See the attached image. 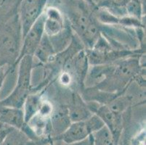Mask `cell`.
Masks as SVG:
<instances>
[{
  "label": "cell",
  "mask_w": 146,
  "mask_h": 145,
  "mask_svg": "<svg viewBox=\"0 0 146 145\" xmlns=\"http://www.w3.org/2000/svg\"><path fill=\"white\" fill-rule=\"evenodd\" d=\"M88 58L85 49L76 53L70 60L68 61L62 70H67L72 75L74 82L77 83L82 91L84 88V81L90 69Z\"/></svg>",
  "instance_id": "7"
},
{
  "label": "cell",
  "mask_w": 146,
  "mask_h": 145,
  "mask_svg": "<svg viewBox=\"0 0 146 145\" xmlns=\"http://www.w3.org/2000/svg\"><path fill=\"white\" fill-rule=\"evenodd\" d=\"M90 136L93 145H114L116 142L112 134L106 126L94 132Z\"/></svg>",
  "instance_id": "14"
},
{
  "label": "cell",
  "mask_w": 146,
  "mask_h": 145,
  "mask_svg": "<svg viewBox=\"0 0 146 145\" xmlns=\"http://www.w3.org/2000/svg\"><path fill=\"white\" fill-rule=\"evenodd\" d=\"M55 54L56 52L53 46L51 39L50 37L44 34L34 52V58H36L37 60L42 65H47L52 62Z\"/></svg>",
  "instance_id": "12"
},
{
  "label": "cell",
  "mask_w": 146,
  "mask_h": 145,
  "mask_svg": "<svg viewBox=\"0 0 146 145\" xmlns=\"http://www.w3.org/2000/svg\"><path fill=\"white\" fill-rule=\"evenodd\" d=\"M14 129V128L6 124L0 123V145H2L9 133Z\"/></svg>",
  "instance_id": "21"
},
{
  "label": "cell",
  "mask_w": 146,
  "mask_h": 145,
  "mask_svg": "<svg viewBox=\"0 0 146 145\" xmlns=\"http://www.w3.org/2000/svg\"><path fill=\"white\" fill-rule=\"evenodd\" d=\"M46 3L47 0H23L21 2L18 20L22 38L43 14Z\"/></svg>",
  "instance_id": "4"
},
{
  "label": "cell",
  "mask_w": 146,
  "mask_h": 145,
  "mask_svg": "<svg viewBox=\"0 0 146 145\" xmlns=\"http://www.w3.org/2000/svg\"><path fill=\"white\" fill-rule=\"evenodd\" d=\"M71 123V121L67 106L62 105L57 109L54 108L50 118V125L54 132L60 136L67 129Z\"/></svg>",
  "instance_id": "11"
},
{
  "label": "cell",
  "mask_w": 146,
  "mask_h": 145,
  "mask_svg": "<svg viewBox=\"0 0 146 145\" xmlns=\"http://www.w3.org/2000/svg\"><path fill=\"white\" fill-rule=\"evenodd\" d=\"M15 68V66H0V91L2 89L7 75Z\"/></svg>",
  "instance_id": "20"
},
{
  "label": "cell",
  "mask_w": 146,
  "mask_h": 145,
  "mask_svg": "<svg viewBox=\"0 0 146 145\" xmlns=\"http://www.w3.org/2000/svg\"><path fill=\"white\" fill-rule=\"evenodd\" d=\"M43 93L36 92L34 91L28 95L26 99L23 106V111L24 113L25 122L29 123L33 117L38 114L43 100Z\"/></svg>",
  "instance_id": "13"
},
{
  "label": "cell",
  "mask_w": 146,
  "mask_h": 145,
  "mask_svg": "<svg viewBox=\"0 0 146 145\" xmlns=\"http://www.w3.org/2000/svg\"><path fill=\"white\" fill-rule=\"evenodd\" d=\"M58 81H59L60 84L63 85V86H66V87L71 86L74 82V79L71 73L67 70H62V72L60 73Z\"/></svg>",
  "instance_id": "19"
},
{
  "label": "cell",
  "mask_w": 146,
  "mask_h": 145,
  "mask_svg": "<svg viewBox=\"0 0 146 145\" xmlns=\"http://www.w3.org/2000/svg\"><path fill=\"white\" fill-rule=\"evenodd\" d=\"M127 14L131 18L140 20L142 16V7L139 0H130L126 6Z\"/></svg>",
  "instance_id": "16"
},
{
  "label": "cell",
  "mask_w": 146,
  "mask_h": 145,
  "mask_svg": "<svg viewBox=\"0 0 146 145\" xmlns=\"http://www.w3.org/2000/svg\"><path fill=\"white\" fill-rule=\"evenodd\" d=\"M44 35V15L40 16V18L37 20L36 22L29 29L27 34L22 38L21 51L19 57L16 62L24 56L30 55L34 57L36 48L40 44L42 38Z\"/></svg>",
  "instance_id": "6"
},
{
  "label": "cell",
  "mask_w": 146,
  "mask_h": 145,
  "mask_svg": "<svg viewBox=\"0 0 146 145\" xmlns=\"http://www.w3.org/2000/svg\"><path fill=\"white\" fill-rule=\"evenodd\" d=\"M16 85L9 95L0 99V105L22 108L26 99L32 92V72L34 68V57H23L17 63Z\"/></svg>",
  "instance_id": "1"
},
{
  "label": "cell",
  "mask_w": 146,
  "mask_h": 145,
  "mask_svg": "<svg viewBox=\"0 0 146 145\" xmlns=\"http://www.w3.org/2000/svg\"><path fill=\"white\" fill-rule=\"evenodd\" d=\"M105 126L102 120L93 114L84 121L72 122L60 135L61 139L67 144L78 143L88 139L92 134Z\"/></svg>",
  "instance_id": "3"
},
{
  "label": "cell",
  "mask_w": 146,
  "mask_h": 145,
  "mask_svg": "<svg viewBox=\"0 0 146 145\" xmlns=\"http://www.w3.org/2000/svg\"><path fill=\"white\" fill-rule=\"evenodd\" d=\"M26 141V136L23 131L14 128L7 136L2 145H24Z\"/></svg>",
  "instance_id": "15"
},
{
  "label": "cell",
  "mask_w": 146,
  "mask_h": 145,
  "mask_svg": "<svg viewBox=\"0 0 146 145\" xmlns=\"http://www.w3.org/2000/svg\"><path fill=\"white\" fill-rule=\"evenodd\" d=\"M85 1H87V2H92L93 0H85Z\"/></svg>",
  "instance_id": "22"
},
{
  "label": "cell",
  "mask_w": 146,
  "mask_h": 145,
  "mask_svg": "<svg viewBox=\"0 0 146 145\" xmlns=\"http://www.w3.org/2000/svg\"><path fill=\"white\" fill-rule=\"evenodd\" d=\"M44 34L54 38L66 29V21L63 14L56 7H48L44 13Z\"/></svg>",
  "instance_id": "8"
},
{
  "label": "cell",
  "mask_w": 146,
  "mask_h": 145,
  "mask_svg": "<svg viewBox=\"0 0 146 145\" xmlns=\"http://www.w3.org/2000/svg\"><path fill=\"white\" fill-rule=\"evenodd\" d=\"M0 123L24 131L27 126L22 108L7 107L0 105Z\"/></svg>",
  "instance_id": "10"
},
{
  "label": "cell",
  "mask_w": 146,
  "mask_h": 145,
  "mask_svg": "<svg viewBox=\"0 0 146 145\" xmlns=\"http://www.w3.org/2000/svg\"><path fill=\"white\" fill-rule=\"evenodd\" d=\"M88 106L91 111L102 120L105 126L112 134L115 142H117L123 126L122 114L113 111L106 105H100L95 102H90Z\"/></svg>",
  "instance_id": "5"
},
{
  "label": "cell",
  "mask_w": 146,
  "mask_h": 145,
  "mask_svg": "<svg viewBox=\"0 0 146 145\" xmlns=\"http://www.w3.org/2000/svg\"><path fill=\"white\" fill-rule=\"evenodd\" d=\"M129 1L130 0H103L100 5L106 7L108 9L116 10L117 12L121 11L123 13V11L126 10V6Z\"/></svg>",
  "instance_id": "17"
},
{
  "label": "cell",
  "mask_w": 146,
  "mask_h": 145,
  "mask_svg": "<svg viewBox=\"0 0 146 145\" xmlns=\"http://www.w3.org/2000/svg\"><path fill=\"white\" fill-rule=\"evenodd\" d=\"M53 110H54V107H53L52 103L50 101L43 99L38 115L43 118H50L53 113Z\"/></svg>",
  "instance_id": "18"
},
{
  "label": "cell",
  "mask_w": 146,
  "mask_h": 145,
  "mask_svg": "<svg viewBox=\"0 0 146 145\" xmlns=\"http://www.w3.org/2000/svg\"><path fill=\"white\" fill-rule=\"evenodd\" d=\"M22 43L20 22L6 23L0 26V66H15Z\"/></svg>",
  "instance_id": "2"
},
{
  "label": "cell",
  "mask_w": 146,
  "mask_h": 145,
  "mask_svg": "<svg viewBox=\"0 0 146 145\" xmlns=\"http://www.w3.org/2000/svg\"><path fill=\"white\" fill-rule=\"evenodd\" d=\"M67 107L71 123L86 121L94 114L88 107L87 102L76 91L72 94L71 101Z\"/></svg>",
  "instance_id": "9"
}]
</instances>
